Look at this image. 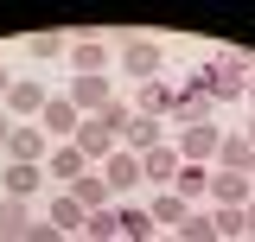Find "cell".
<instances>
[{"instance_id":"e0dca14e","label":"cell","mask_w":255,"mask_h":242,"mask_svg":"<svg viewBox=\"0 0 255 242\" xmlns=\"http://www.w3.org/2000/svg\"><path fill=\"white\" fill-rule=\"evenodd\" d=\"M217 166H223V172H249V179H255V147L243 140V134H223V147H217Z\"/></svg>"},{"instance_id":"277c9868","label":"cell","mask_w":255,"mask_h":242,"mask_svg":"<svg viewBox=\"0 0 255 242\" xmlns=\"http://www.w3.org/2000/svg\"><path fill=\"white\" fill-rule=\"evenodd\" d=\"M217 147H223V127H217V121H204V127H179V159H185V166H211Z\"/></svg>"},{"instance_id":"d6986e66","label":"cell","mask_w":255,"mask_h":242,"mask_svg":"<svg viewBox=\"0 0 255 242\" xmlns=\"http://www.w3.org/2000/svg\"><path fill=\"white\" fill-rule=\"evenodd\" d=\"M70 198H77L83 211H109V204H115V191L102 185V172H83V179L70 185Z\"/></svg>"},{"instance_id":"8d00e7d4","label":"cell","mask_w":255,"mask_h":242,"mask_svg":"<svg viewBox=\"0 0 255 242\" xmlns=\"http://www.w3.org/2000/svg\"><path fill=\"white\" fill-rule=\"evenodd\" d=\"M243 242H255V236H243Z\"/></svg>"},{"instance_id":"83f0119b","label":"cell","mask_w":255,"mask_h":242,"mask_svg":"<svg viewBox=\"0 0 255 242\" xmlns=\"http://www.w3.org/2000/svg\"><path fill=\"white\" fill-rule=\"evenodd\" d=\"M64 51H70V38H64V32H38V38H32V58H64Z\"/></svg>"},{"instance_id":"6da1fadb","label":"cell","mask_w":255,"mask_h":242,"mask_svg":"<svg viewBox=\"0 0 255 242\" xmlns=\"http://www.w3.org/2000/svg\"><path fill=\"white\" fill-rule=\"evenodd\" d=\"M249 70H255L249 58H236V51H230V58L204 64V70H191V77H198V90L211 96V102H236V96H249Z\"/></svg>"},{"instance_id":"d4e9b609","label":"cell","mask_w":255,"mask_h":242,"mask_svg":"<svg viewBox=\"0 0 255 242\" xmlns=\"http://www.w3.org/2000/svg\"><path fill=\"white\" fill-rule=\"evenodd\" d=\"M172 236H179V242H223L217 223H211V211H185V223H179Z\"/></svg>"},{"instance_id":"ffe728a7","label":"cell","mask_w":255,"mask_h":242,"mask_svg":"<svg viewBox=\"0 0 255 242\" xmlns=\"http://www.w3.org/2000/svg\"><path fill=\"white\" fill-rule=\"evenodd\" d=\"M38 185H45V166H6V198L32 204V198H38Z\"/></svg>"},{"instance_id":"5bb4252c","label":"cell","mask_w":255,"mask_h":242,"mask_svg":"<svg viewBox=\"0 0 255 242\" xmlns=\"http://www.w3.org/2000/svg\"><path fill=\"white\" fill-rule=\"evenodd\" d=\"M115 140H122L128 153H153L159 140H166V121H147V115H128V127L115 134Z\"/></svg>"},{"instance_id":"4316f807","label":"cell","mask_w":255,"mask_h":242,"mask_svg":"<svg viewBox=\"0 0 255 242\" xmlns=\"http://www.w3.org/2000/svg\"><path fill=\"white\" fill-rule=\"evenodd\" d=\"M211 223H217L223 242H243V236H249V217H243V211H223V204H217V211H211Z\"/></svg>"},{"instance_id":"74e56055","label":"cell","mask_w":255,"mask_h":242,"mask_svg":"<svg viewBox=\"0 0 255 242\" xmlns=\"http://www.w3.org/2000/svg\"><path fill=\"white\" fill-rule=\"evenodd\" d=\"M0 242H6V236H0Z\"/></svg>"},{"instance_id":"8992f818","label":"cell","mask_w":255,"mask_h":242,"mask_svg":"<svg viewBox=\"0 0 255 242\" xmlns=\"http://www.w3.org/2000/svg\"><path fill=\"white\" fill-rule=\"evenodd\" d=\"M45 102H51V96H45L38 77H13V90H6V115H13V121H38Z\"/></svg>"},{"instance_id":"1f68e13d","label":"cell","mask_w":255,"mask_h":242,"mask_svg":"<svg viewBox=\"0 0 255 242\" xmlns=\"http://www.w3.org/2000/svg\"><path fill=\"white\" fill-rule=\"evenodd\" d=\"M243 217H249V236H255V198H249V204H243Z\"/></svg>"},{"instance_id":"e575fe53","label":"cell","mask_w":255,"mask_h":242,"mask_svg":"<svg viewBox=\"0 0 255 242\" xmlns=\"http://www.w3.org/2000/svg\"><path fill=\"white\" fill-rule=\"evenodd\" d=\"M70 242H90V236H70Z\"/></svg>"},{"instance_id":"9a60e30c","label":"cell","mask_w":255,"mask_h":242,"mask_svg":"<svg viewBox=\"0 0 255 242\" xmlns=\"http://www.w3.org/2000/svg\"><path fill=\"white\" fill-rule=\"evenodd\" d=\"M45 223H51V230H64V236H83L90 211H83V204H77L70 191H58V198H51V211H45Z\"/></svg>"},{"instance_id":"d6a6232c","label":"cell","mask_w":255,"mask_h":242,"mask_svg":"<svg viewBox=\"0 0 255 242\" xmlns=\"http://www.w3.org/2000/svg\"><path fill=\"white\" fill-rule=\"evenodd\" d=\"M243 140H249V147H255V115H249V134H243Z\"/></svg>"},{"instance_id":"7a4b0ae2","label":"cell","mask_w":255,"mask_h":242,"mask_svg":"<svg viewBox=\"0 0 255 242\" xmlns=\"http://www.w3.org/2000/svg\"><path fill=\"white\" fill-rule=\"evenodd\" d=\"M122 70L134 77V90H140V83H153V77H159V38H147V32L122 38Z\"/></svg>"},{"instance_id":"3957f363","label":"cell","mask_w":255,"mask_h":242,"mask_svg":"<svg viewBox=\"0 0 255 242\" xmlns=\"http://www.w3.org/2000/svg\"><path fill=\"white\" fill-rule=\"evenodd\" d=\"M6 159H13V166H45V159H51L45 127H38V121H19V127H13V140H6Z\"/></svg>"},{"instance_id":"4dcf8cb0","label":"cell","mask_w":255,"mask_h":242,"mask_svg":"<svg viewBox=\"0 0 255 242\" xmlns=\"http://www.w3.org/2000/svg\"><path fill=\"white\" fill-rule=\"evenodd\" d=\"M6 90H13V70H6V64H0V102H6Z\"/></svg>"},{"instance_id":"52a82bcc","label":"cell","mask_w":255,"mask_h":242,"mask_svg":"<svg viewBox=\"0 0 255 242\" xmlns=\"http://www.w3.org/2000/svg\"><path fill=\"white\" fill-rule=\"evenodd\" d=\"M109 102H115V83L109 77H70V109L77 115H102Z\"/></svg>"},{"instance_id":"f1b7e54d","label":"cell","mask_w":255,"mask_h":242,"mask_svg":"<svg viewBox=\"0 0 255 242\" xmlns=\"http://www.w3.org/2000/svg\"><path fill=\"white\" fill-rule=\"evenodd\" d=\"M26 242H70V236H64V230H51V223H32Z\"/></svg>"},{"instance_id":"ac0fdd59","label":"cell","mask_w":255,"mask_h":242,"mask_svg":"<svg viewBox=\"0 0 255 242\" xmlns=\"http://www.w3.org/2000/svg\"><path fill=\"white\" fill-rule=\"evenodd\" d=\"M115 223H122V242H153V217H147V204H115Z\"/></svg>"},{"instance_id":"8fae6325","label":"cell","mask_w":255,"mask_h":242,"mask_svg":"<svg viewBox=\"0 0 255 242\" xmlns=\"http://www.w3.org/2000/svg\"><path fill=\"white\" fill-rule=\"evenodd\" d=\"M77 109H70V96H51V102H45V115H38V127H45V140H64V147H70V140H77Z\"/></svg>"},{"instance_id":"d590c367","label":"cell","mask_w":255,"mask_h":242,"mask_svg":"<svg viewBox=\"0 0 255 242\" xmlns=\"http://www.w3.org/2000/svg\"><path fill=\"white\" fill-rule=\"evenodd\" d=\"M166 242H179V236H166Z\"/></svg>"},{"instance_id":"5b68a950","label":"cell","mask_w":255,"mask_h":242,"mask_svg":"<svg viewBox=\"0 0 255 242\" xmlns=\"http://www.w3.org/2000/svg\"><path fill=\"white\" fill-rule=\"evenodd\" d=\"M102 185H109V191H115V204H122L128 191L140 185V153H128V147H115V153H109V159H102Z\"/></svg>"},{"instance_id":"603a6c76","label":"cell","mask_w":255,"mask_h":242,"mask_svg":"<svg viewBox=\"0 0 255 242\" xmlns=\"http://www.w3.org/2000/svg\"><path fill=\"white\" fill-rule=\"evenodd\" d=\"M172 191H179L185 204H198V198H211V166H179V179H172Z\"/></svg>"},{"instance_id":"2e32d148","label":"cell","mask_w":255,"mask_h":242,"mask_svg":"<svg viewBox=\"0 0 255 242\" xmlns=\"http://www.w3.org/2000/svg\"><path fill=\"white\" fill-rule=\"evenodd\" d=\"M134 115H147V121H166L172 115V83H140V90H134Z\"/></svg>"},{"instance_id":"836d02e7","label":"cell","mask_w":255,"mask_h":242,"mask_svg":"<svg viewBox=\"0 0 255 242\" xmlns=\"http://www.w3.org/2000/svg\"><path fill=\"white\" fill-rule=\"evenodd\" d=\"M249 102H255V70H249Z\"/></svg>"},{"instance_id":"ba28073f","label":"cell","mask_w":255,"mask_h":242,"mask_svg":"<svg viewBox=\"0 0 255 242\" xmlns=\"http://www.w3.org/2000/svg\"><path fill=\"white\" fill-rule=\"evenodd\" d=\"M179 166H185V159H179V147H172V140H159L153 153H140V179H147V185H159V191H172Z\"/></svg>"},{"instance_id":"cb8c5ba5","label":"cell","mask_w":255,"mask_h":242,"mask_svg":"<svg viewBox=\"0 0 255 242\" xmlns=\"http://www.w3.org/2000/svg\"><path fill=\"white\" fill-rule=\"evenodd\" d=\"M185 211H191V204L179 198V191H159L153 204H147V217H153V230H159V223H166V230H179V223H185Z\"/></svg>"},{"instance_id":"44dd1931","label":"cell","mask_w":255,"mask_h":242,"mask_svg":"<svg viewBox=\"0 0 255 242\" xmlns=\"http://www.w3.org/2000/svg\"><path fill=\"white\" fill-rule=\"evenodd\" d=\"M26 230H32V204L0 198V236H6V242H26Z\"/></svg>"},{"instance_id":"484cf974","label":"cell","mask_w":255,"mask_h":242,"mask_svg":"<svg viewBox=\"0 0 255 242\" xmlns=\"http://www.w3.org/2000/svg\"><path fill=\"white\" fill-rule=\"evenodd\" d=\"M83 236H90V242H122V223H115V204H109V211H90V223H83Z\"/></svg>"},{"instance_id":"4fadbf2b","label":"cell","mask_w":255,"mask_h":242,"mask_svg":"<svg viewBox=\"0 0 255 242\" xmlns=\"http://www.w3.org/2000/svg\"><path fill=\"white\" fill-rule=\"evenodd\" d=\"M70 147H77V153H83V159H109V153H115V147H122V140H115V134H109V127H102V121H77V140H70Z\"/></svg>"},{"instance_id":"7402d4cb","label":"cell","mask_w":255,"mask_h":242,"mask_svg":"<svg viewBox=\"0 0 255 242\" xmlns=\"http://www.w3.org/2000/svg\"><path fill=\"white\" fill-rule=\"evenodd\" d=\"M45 172H58L64 185H77L83 172H90V159H83L77 147H51V159H45Z\"/></svg>"},{"instance_id":"30bf717a","label":"cell","mask_w":255,"mask_h":242,"mask_svg":"<svg viewBox=\"0 0 255 242\" xmlns=\"http://www.w3.org/2000/svg\"><path fill=\"white\" fill-rule=\"evenodd\" d=\"M172 115L185 121V127H204V121L217 115V102L198 90V77H185V90H172Z\"/></svg>"},{"instance_id":"f546056e","label":"cell","mask_w":255,"mask_h":242,"mask_svg":"<svg viewBox=\"0 0 255 242\" xmlns=\"http://www.w3.org/2000/svg\"><path fill=\"white\" fill-rule=\"evenodd\" d=\"M13 127H19V121H13L6 109H0V153H6V140H13Z\"/></svg>"},{"instance_id":"9c48e42d","label":"cell","mask_w":255,"mask_h":242,"mask_svg":"<svg viewBox=\"0 0 255 242\" xmlns=\"http://www.w3.org/2000/svg\"><path fill=\"white\" fill-rule=\"evenodd\" d=\"M211 198H217L223 211H243L255 198V179L249 172H223V166H211Z\"/></svg>"},{"instance_id":"7c38bea8","label":"cell","mask_w":255,"mask_h":242,"mask_svg":"<svg viewBox=\"0 0 255 242\" xmlns=\"http://www.w3.org/2000/svg\"><path fill=\"white\" fill-rule=\"evenodd\" d=\"M109 45L102 38H70V77H109Z\"/></svg>"}]
</instances>
